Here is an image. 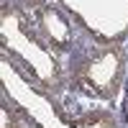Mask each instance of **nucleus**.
Instances as JSON below:
<instances>
[{
  "instance_id": "1",
  "label": "nucleus",
  "mask_w": 128,
  "mask_h": 128,
  "mask_svg": "<svg viewBox=\"0 0 128 128\" xmlns=\"http://www.w3.org/2000/svg\"><path fill=\"white\" fill-rule=\"evenodd\" d=\"M3 128H20V126H18V123H13V120H5V126H3Z\"/></svg>"
}]
</instances>
